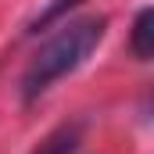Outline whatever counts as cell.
I'll use <instances>...</instances> for the list:
<instances>
[{"label": "cell", "mask_w": 154, "mask_h": 154, "mask_svg": "<svg viewBox=\"0 0 154 154\" xmlns=\"http://www.w3.org/2000/svg\"><path fill=\"white\" fill-rule=\"evenodd\" d=\"M104 32H108V18L104 14H86V18H75V22H65L36 50V57L29 61V68L22 75V100L25 104L39 100L57 79L75 72L79 65L97 50V43L104 39Z\"/></svg>", "instance_id": "6da1fadb"}, {"label": "cell", "mask_w": 154, "mask_h": 154, "mask_svg": "<svg viewBox=\"0 0 154 154\" xmlns=\"http://www.w3.org/2000/svg\"><path fill=\"white\" fill-rule=\"evenodd\" d=\"M129 50H133L136 61H151V54H154V11L151 7H143L136 14L133 36H129Z\"/></svg>", "instance_id": "7a4b0ae2"}, {"label": "cell", "mask_w": 154, "mask_h": 154, "mask_svg": "<svg viewBox=\"0 0 154 154\" xmlns=\"http://www.w3.org/2000/svg\"><path fill=\"white\" fill-rule=\"evenodd\" d=\"M75 147H79V122H72V125H57L32 154H75Z\"/></svg>", "instance_id": "3957f363"}, {"label": "cell", "mask_w": 154, "mask_h": 154, "mask_svg": "<svg viewBox=\"0 0 154 154\" xmlns=\"http://www.w3.org/2000/svg\"><path fill=\"white\" fill-rule=\"evenodd\" d=\"M79 4H82V0H50V4H47V7L39 11L36 18L29 22V29H25V32H39V29H47V25L61 22V18H65V14L72 11V7H79Z\"/></svg>", "instance_id": "277c9868"}]
</instances>
